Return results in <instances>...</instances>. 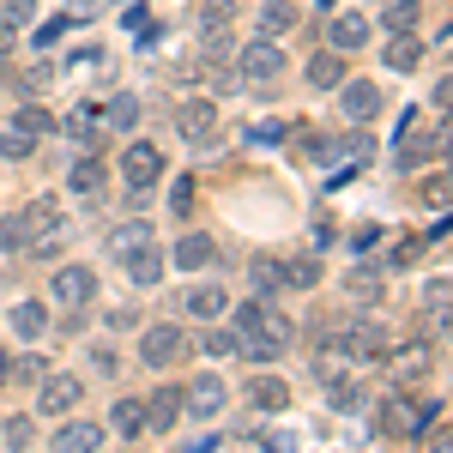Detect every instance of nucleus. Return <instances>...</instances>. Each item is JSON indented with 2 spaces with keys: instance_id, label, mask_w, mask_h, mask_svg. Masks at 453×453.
<instances>
[{
  "instance_id": "nucleus-1",
  "label": "nucleus",
  "mask_w": 453,
  "mask_h": 453,
  "mask_svg": "<svg viewBox=\"0 0 453 453\" xmlns=\"http://www.w3.org/2000/svg\"><path fill=\"white\" fill-rule=\"evenodd\" d=\"M448 405L435 399V393H411V399H387V411H381V423L393 429V435H405V441H418L429 423L441 418Z\"/></svg>"
},
{
  "instance_id": "nucleus-2",
  "label": "nucleus",
  "mask_w": 453,
  "mask_h": 453,
  "mask_svg": "<svg viewBox=\"0 0 453 453\" xmlns=\"http://www.w3.org/2000/svg\"><path fill=\"white\" fill-rule=\"evenodd\" d=\"M279 73H284V42L279 36H254V42L236 49V79H242V85H273Z\"/></svg>"
},
{
  "instance_id": "nucleus-3",
  "label": "nucleus",
  "mask_w": 453,
  "mask_h": 453,
  "mask_svg": "<svg viewBox=\"0 0 453 453\" xmlns=\"http://www.w3.org/2000/svg\"><path fill=\"white\" fill-rule=\"evenodd\" d=\"M333 350H345V357H357V363H387V333L375 326V320H339L333 326Z\"/></svg>"
},
{
  "instance_id": "nucleus-4",
  "label": "nucleus",
  "mask_w": 453,
  "mask_h": 453,
  "mask_svg": "<svg viewBox=\"0 0 453 453\" xmlns=\"http://www.w3.org/2000/svg\"><path fill=\"white\" fill-rule=\"evenodd\" d=\"M181 357H188V333H181L175 320H157V326L140 333V363L145 369H175Z\"/></svg>"
},
{
  "instance_id": "nucleus-5",
  "label": "nucleus",
  "mask_w": 453,
  "mask_h": 453,
  "mask_svg": "<svg viewBox=\"0 0 453 453\" xmlns=\"http://www.w3.org/2000/svg\"><path fill=\"white\" fill-rule=\"evenodd\" d=\"M79 399H85V381H79V375H55V369H49V375H42V381H36V418H67V411H79Z\"/></svg>"
},
{
  "instance_id": "nucleus-6",
  "label": "nucleus",
  "mask_w": 453,
  "mask_h": 453,
  "mask_svg": "<svg viewBox=\"0 0 453 453\" xmlns=\"http://www.w3.org/2000/svg\"><path fill=\"white\" fill-rule=\"evenodd\" d=\"M104 441H109L104 423H97V418H73V411H67V418H55V435H49V448H55V453H97Z\"/></svg>"
},
{
  "instance_id": "nucleus-7",
  "label": "nucleus",
  "mask_w": 453,
  "mask_h": 453,
  "mask_svg": "<svg viewBox=\"0 0 453 453\" xmlns=\"http://www.w3.org/2000/svg\"><path fill=\"white\" fill-rule=\"evenodd\" d=\"M224 405H230V387L218 381V375H194V381L181 387V411L188 418L211 423V418H224Z\"/></svg>"
},
{
  "instance_id": "nucleus-8",
  "label": "nucleus",
  "mask_w": 453,
  "mask_h": 453,
  "mask_svg": "<svg viewBox=\"0 0 453 453\" xmlns=\"http://www.w3.org/2000/svg\"><path fill=\"white\" fill-rule=\"evenodd\" d=\"M91 296H97V273L91 266H61L49 279V303H61V309H85Z\"/></svg>"
},
{
  "instance_id": "nucleus-9",
  "label": "nucleus",
  "mask_w": 453,
  "mask_h": 453,
  "mask_svg": "<svg viewBox=\"0 0 453 453\" xmlns=\"http://www.w3.org/2000/svg\"><path fill=\"white\" fill-rule=\"evenodd\" d=\"M121 175H127V188H157L164 181V151L157 145H145V140H134L127 151H121Z\"/></svg>"
},
{
  "instance_id": "nucleus-10",
  "label": "nucleus",
  "mask_w": 453,
  "mask_h": 453,
  "mask_svg": "<svg viewBox=\"0 0 453 453\" xmlns=\"http://www.w3.org/2000/svg\"><path fill=\"white\" fill-rule=\"evenodd\" d=\"M211 127H218V104H211V97H188V104L175 109V134H181V140L206 145Z\"/></svg>"
},
{
  "instance_id": "nucleus-11",
  "label": "nucleus",
  "mask_w": 453,
  "mask_h": 453,
  "mask_svg": "<svg viewBox=\"0 0 453 453\" xmlns=\"http://www.w3.org/2000/svg\"><path fill=\"white\" fill-rule=\"evenodd\" d=\"M339 109H345L357 127L375 121V115H381V85H369V79H345V85H339Z\"/></svg>"
},
{
  "instance_id": "nucleus-12",
  "label": "nucleus",
  "mask_w": 453,
  "mask_h": 453,
  "mask_svg": "<svg viewBox=\"0 0 453 453\" xmlns=\"http://www.w3.org/2000/svg\"><path fill=\"white\" fill-rule=\"evenodd\" d=\"M19 218H25V236H31V242L61 236V206H55L49 194H42V200H25V206H19ZM31 242H25V248H31Z\"/></svg>"
},
{
  "instance_id": "nucleus-13",
  "label": "nucleus",
  "mask_w": 453,
  "mask_h": 453,
  "mask_svg": "<svg viewBox=\"0 0 453 453\" xmlns=\"http://www.w3.org/2000/svg\"><path fill=\"white\" fill-rule=\"evenodd\" d=\"M363 42H369V19H363V12H339V19H326V49L350 55V49H363Z\"/></svg>"
},
{
  "instance_id": "nucleus-14",
  "label": "nucleus",
  "mask_w": 453,
  "mask_h": 453,
  "mask_svg": "<svg viewBox=\"0 0 453 453\" xmlns=\"http://www.w3.org/2000/svg\"><path fill=\"white\" fill-rule=\"evenodd\" d=\"M170 260L181 266V273H206L211 260H218V242H211V236H200V230H188V236L170 248Z\"/></svg>"
},
{
  "instance_id": "nucleus-15",
  "label": "nucleus",
  "mask_w": 453,
  "mask_h": 453,
  "mask_svg": "<svg viewBox=\"0 0 453 453\" xmlns=\"http://www.w3.org/2000/svg\"><path fill=\"white\" fill-rule=\"evenodd\" d=\"M145 242H157L151 236V218H127V224H115L104 236V254H115V260H127L134 248H145Z\"/></svg>"
},
{
  "instance_id": "nucleus-16",
  "label": "nucleus",
  "mask_w": 453,
  "mask_h": 453,
  "mask_svg": "<svg viewBox=\"0 0 453 453\" xmlns=\"http://www.w3.org/2000/svg\"><path fill=\"white\" fill-rule=\"evenodd\" d=\"M448 151V115H435V134L429 140H411V145H399V170H418V164H429V157H441Z\"/></svg>"
},
{
  "instance_id": "nucleus-17",
  "label": "nucleus",
  "mask_w": 453,
  "mask_h": 453,
  "mask_svg": "<svg viewBox=\"0 0 453 453\" xmlns=\"http://www.w3.org/2000/svg\"><path fill=\"white\" fill-rule=\"evenodd\" d=\"M6 326H12L19 339H42V333H49V309H42L36 296H19V303L6 309Z\"/></svg>"
},
{
  "instance_id": "nucleus-18",
  "label": "nucleus",
  "mask_w": 453,
  "mask_h": 453,
  "mask_svg": "<svg viewBox=\"0 0 453 453\" xmlns=\"http://www.w3.org/2000/svg\"><path fill=\"white\" fill-rule=\"evenodd\" d=\"M181 309L194 314V320H218V314L230 309V296H224V284H194V290H188V296H181Z\"/></svg>"
},
{
  "instance_id": "nucleus-19",
  "label": "nucleus",
  "mask_w": 453,
  "mask_h": 453,
  "mask_svg": "<svg viewBox=\"0 0 453 453\" xmlns=\"http://www.w3.org/2000/svg\"><path fill=\"white\" fill-rule=\"evenodd\" d=\"M181 423V387H157L145 399V429H175Z\"/></svg>"
},
{
  "instance_id": "nucleus-20",
  "label": "nucleus",
  "mask_w": 453,
  "mask_h": 453,
  "mask_svg": "<svg viewBox=\"0 0 453 453\" xmlns=\"http://www.w3.org/2000/svg\"><path fill=\"white\" fill-rule=\"evenodd\" d=\"M303 73H309V85H314V91H339V85L350 79L345 61H339V49H320V55H314V61H309Z\"/></svg>"
},
{
  "instance_id": "nucleus-21",
  "label": "nucleus",
  "mask_w": 453,
  "mask_h": 453,
  "mask_svg": "<svg viewBox=\"0 0 453 453\" xmlns=\"http://www.w3.org/2000/svg\"><path fill=\"white\" fill-rule=\"evenodd\" d=\"M290 31H296V6L290 0H266L254 12V36H290Z\"/></svg>"
},
{
  "instance_id": "nucleus-22",
  "label": "nucleus",
  "mask_w": 453,
  "mask_h": 453,
  "mask_svg": "<svg viewBox=\"0 0 453 453\" xmlns=\"http://www.w3.org/2000/svg\"><path fill=\"white\" fill-rule=\"evenodd\" d=\"M121 266H127V279L140 284V290H151V284L164 279V254H157V242L134 248V254H127V260H121Z\"/></svg>"
},
{
  "instance_id": "nucleus-23",
  "label": "nucleus",
  "mask_w": 453,
  "mask_h": 453,
  "mask_svg": "<svg viewBox=\"0 0 453 453\" xmlns=\"http://www.w3.org/2000/svg\"><path fill=\"white\" fill-rule=\"evenodd\" d=\"M109 429L127 435V441H140L145 435V399H115V405H109Z\"/></svg>"
},
{
  "instance_id": "nucleus-24",
  "label": "nucleus",
  "mask_w": 453,
  "mask_h": 453,
  "mask_svg": "<svg viewBox=\"0 0 453 453\" xmlns=\"http://www.w3.org/2000/svg\"><path fill=\"white\" fill-rule=\"evenodd\" d=\"M381 290H387V279L375 273V266H357V273L345 279V296L357 303V309H369V303H381Z\"/></svg>"
},
{
  "instance_id": "nucleus-25",
  "label": "nucleus",
  "mask_w": 453,
  "mask_h": 453,
  "mask_svg": "<svg viewBox=\"0 0 453 453\" xmlns=\"http://www.w3.org/2000/svg\"><path fill=\"white\" fill-rule=\"evenodd\" d=\"M279 284H290V290H314V284H320V254H296V260H284Z\"/></svg>"
},
{
  "instance_id": "nucleus-26",
  "label": "nucleus",
  "mask_w": 453,
  "mask_h": 453,
  "mask_svg": "<svg viewBox=\"0 0 453 453\" xmlns=\"http://www.w3.org/2000/svg\"><path fill=\"white\" fill-rule=\"evenodd\" d=\"M224 31H230V0H206L200 6V36L224 55Z\"/></svg>"
},
{
  "instance_id": "nucleus-27",
  "label": "nucleus",
  "mask_w": 453,
  "mask_h": 453,
  "mask_svg": "<svg viewBox=\"0 0 453 453\" xmlns=\"http://www.w3.org/2000/svg\"><path fill=\"white\" fill-rule=\"evenodd\" d=\"M418 61H423V42L411 31H399L393 42H387V67H393V73H411Z\"/></svg>"
},
{
  "instance_id": "nucleus-28",
  "label": "nucleus",
  "mask_w": 453,
  "mask_h": 453,
  "mask_svg": "<svg viewBox=\"0 0 453 453\" xmlns=\"http://www.w3.org/2000/svg\"><path fill=\"white\" fill-rule=\"evenodd\" d=\"M248 399H254L260 411H284V405H290V387H284L279 375H260V381L248 387Z\"/></svg>"
},
{
  "instance_id": "nucleus-29",
  "label": "nucleus",
  "mask_w": 453,
  "mask_h": 453,
  "mask_svg": "<svg viewBox=\"0 0 453 453\" xmlns=\"http://www.w3.org/2000/svg\"><path fill=\"white\" fill-rule=\"evenodd\" d=\"M320 387H326V405H333V411H345V418H350V411H363V399H369L357 381H339V375H333V381H320Z\"/></svg>"
},
{
  "instance_id": "nucleus-30",
  "label": "nucleus",
  "mask_w": 453,
  "mask_h": 453,
  "mask_svg": "<svg viewBox=\"0 0 453 453\" xmlns=\"http://www.w3.org/2000/svg\"><path fill=\"white\" fill-rule=\"evenodd\" d=\"M61 127H67L73 140H97V127H104V109H97V104H73V115L61 121Z\"/></svg>"
},
{
  "instance_id": "nucleus-31",
  "label": "nucleus",
  "mask_w": 453,
  "mask_h": 453,
  "mask_svg": "<svg viewBox=\"0 0 453 453\" xmlns=\"http://www.w3.org/2000/svg\"><path fill=\"white\" fill-rule=\"evenodd\" d=\"M67 188L97 200V194H104V164H97V157H79V164H73V175H67Z\"/></svg>"
},
{
  "instance_id": "nucleus-32",
  "label": "nucleus",
  "mask_w": 453,
  "mask_h": 453,
  "mask_svg": "<svg viewBox=\"0 0 453 453\" xmlns=\"http://www.w3.org/2000/svg\"><path fill=\"white\" fill-rule=\"evenodd\" d=\"M12 127H19V134H31V140H42V134L55 127V115H49V109H36V104H19V109H12Z\"/></svg>"
},
{
  "instance_id": "nucleus-33",
  "label": "nucleus",
  "mask_w": 453,
  "mask_h": 453,
  "mask_svg": "<svg viewBox=\"0 0 453 453\" xmlns=\"http://www.w3.org/2000/svg\"><path fill=\"white\" fill-rule=\"evenodd\" d=\"M418 12H423V0H393V6L381 12V25L393 36H399V31H418Z\"/></svg>"
},
{
  "instance_id": "nucleus-34",
  "label": "nucleus",
  "mask_w": 453,
  "mask_h": 453,
  "mask_svg": "<svg viewBox=\"0 0 453 453\" xmlns=\"http://www.w3.org/2000/svg\"><path fill=\"white\" fill-rule=\"evenodd\" d=\"M25 242H31V236H25V218L6 211V218H0V254H25Z\"/></svg>"
},
{
  "instance_id": "nucleus-35",
  "label": "nucleus",
  "mask_w": 453,
  "mask_h": 453,
  "mask_svg": "<svg viewBox=\"0 0 453 453\" xmlns=\"http://www.w3.org/2000/svg\"><path fill=\"white\" fill-rule=\"evenodd\" d=\"M387 363H393V375H423L429 369V345H405V357L387 350Z\"/></svg>"
},
{
  "instance_id": "nucleus-36",
  "label": "nucleus",
  "mask_w": 453,
  "mask_h": 453,
  "mask_svg": "<svg viewBox=\"0 0 453 453\" xmlns=\"http://www.w3.org/2000/svg\"><path fill=\"white\" fill-rule=\"evenodd\" d=\"M31 151H36V140H31V134H19V127H6V134H0V157H12V164H25Z\"/></svg>"
},
{
  "instance_id": "nucleus-37",
  "label": "nucleus",
  "mask_w": 453,
  "mask_h": 453,
  "mask_svg": "<svg viewBox=\"0 0 453 453\" xmlns=\"http://www.w3.org/2000/svg\"><path fill=\"white\" fill-rule=\"evenodd\" d=\"M448 296H453L448 273H435V279L423 284V309H429V314H448Z\"/></svg>"
},
{
  "instance_id": "nucleus-38",
  "label": "nucleus",
  "mask_w": 453,
  "mask_h": 453,
  "mask_svg": "<svg viewBox=\"0 0 453 453\" xmlns=\"http://www.w3.org/2000/svg\"><path fill=\"white\" fill-rule=\"evenodd\" d=\"M0 435H6V448H31V441H36V418H6V423H0Z\"/></svg>"
},
{
  "instance_id": "nucleus-39",
  "label": "nucleus",
  "mask_w": 453,
  "mask_h": 453,
  "mask_svg": "<svg viewBox=\"0 0 453 453\" xmlns=\"http://www.w3.org/2000/svg\"><path fill=\"white\" fill-rule=\"evenodd\" d=\"M31 12H36V0H6V6H0V31H25Z\"/></svg>"
},
{
  "instance_id": "nucleus-40",
  "label": "nucleus",
  "mask_w": 453,
  "mask_h": 453,
  "mask_svg": "<svg viewBox=\"0 0 453 453\" xmlns=\"http://www.w3.org/2000/svg\"><path fill=\"white\" fill-rule=\"evenodd\" d=\"M206 357H242V333H230V326L206 333Z\"/></svg>"
},
{
  "instance_id": "nucleus-41",
  "label": "nucleus",
  "mask_w": 453,
  "mask_h": 453,
  "mask_svg": "<svg viewBox=\"0 0 453 453\" xmlns=\"http://www.w3.org/2000/svg\"><path fill=\"white\" fill-rule=\"evenodd\" d=\"M104 121L109 127H134V121H140V97H115V104L104 109Z\"/></svg>"
},
{
  "instance_id": "nucleus-42",
  "label": "nucleus",
  "mask_w": 453,
  "mask_h": 453,
  "mask_svg": "<svg viewBox=\"0 0 453 453\" xmlns=\"http://www.w3.org/2000/svg\"><path fill=\"white\" fill-rule=\"evenodd\" d=\"M248 279H254V290H279V260H254Z\"/></svg>"
},
{
  "instance_id": "nucleus-43",
  "label": "nucleus",
  "mask_w": 453,
  "mask_h": 453,
  "mask_svg": "<svg viewBox=\"0 0 453 453\" xmlns=\"http://www.w3.org/2000/svg\"><path fill=\"white\" fill-rule=\"evenodd\" d=\"M109 326H115V333H134V326H140V309H134V303H115V309H109Z\"/></svg>"
},
{
  "instance_id": "nucleus-44",
  "label": "nucleus",
  "mask_w": 453,
  "mask_h": 453,
  "mask_svg": "<svg viewBox=\"0 0 453 453\" xmlns=\"http://www.w3.org/2000/svg\"><path fill=\"white\" fill-rule=\"evenodd\" d=\"M170 206L181 211V218L194 211V181H188V175H181V181H175V188H170Z\"/></svg>"
},
{
  "instance_id": "nucleus-45",
  "label": "nucleus",
  "mask_w": 453,
  "mask_h": 453,
  "mask_svg": "<svg viewBox=\"0 0 453 453\" xmlns=\"http://www.w3.org/2000/svg\"><path fill=\"white\" fill-rule=\"evenodd\" d=\"M91 369H97V375H115V369H121V357H115L109 345H97V350H91Z\"/></svg>"
},
{
  "instance_id": "nucleus-46",
  "label": "nucleus",
  "mask_w": 453,
  "mask_h": 453,
  "mask_svg": "<svg viewBox=\"0 0 453 453\" xmlns=\"http://www.w3.org/2000/svg\"><path fill=\"white\" fill-rule=\"evenodd\" d=\"M448 97H453V85H448V73L435 79V91H429V104H435V115H448Z\"/></svg>"
},
{
  "instance_id": "nucleus-47",
  "label": "nucleus",
  "mask_w": 453,
  "mask_h": 453,
  "mask_svg": "<svg viewBox=\"0 0 453 453\" xmlns=\"http://www.w3.org/2000/svg\"><path fill=\"white\" fill-rule=\"evenodd\" d=\"M411 260H418V242H399L393 254H387V266H411Z\"/></svg>"
},
{
  "instance_id": "nucleus-48",
  "label": "nucleus",
  "mask_w": 453,
  "mask_h": 453,
  "mask_svg": "<svg viewBox=\"0 0 453 453\" xmlns=\"http://www.w3.org/2000/svg\"><path fill=\"white\" fill-rule=\"evenodd\" d=\"M67 31V25H61V19H49V25H36V49H49V42H55V36Z\"/></svg>"
},
{
  "instance_id": "nucleus-49",
  "label": "nucleus",
  "mask_w": 453,
  "mask_h": 453,
  "mask_svg": "<svg viewBox=\"0 0 453 453\" xmlns=\"http://www.w3.org/2000/svg\"><path fill=\"white\" fill-rule=\"evenodd\" d=\"M49 79H55V67H49V61H42V67H31V73H25V85H31V91H42Z\"/></svg>"
},
{
  "instance_id": "nucleus-50",
  "label": "nucleus",
  "mask_w": 453,
  "mask_h": 453,
  "mask_svg": "<svg viewBox=\"0 0 453 453\" xmlns=\"http://www.w3.org/2000/svg\"><path fill=\"white\" fill-rule=\"evenodd\" d=\"M19 369H25V375H31V381H42V375H49V357H25V363H19Z\"/></svg>"
},
{
  "instance_id": "nucleus-51",
  "label": "nucleus",
  "mask_w": 453,
  "mask_h": 453,
  "mask_svg": "<svg viewBox=\"0 0 453 453\" xmlns=\"http://www.w3.org/2000/svg\"><path fill=\"white\" fill-rule=\"evenodd\" d=\"M12 381V357H6V350H0V387Z\"/></svg>"
}]
</instances>
